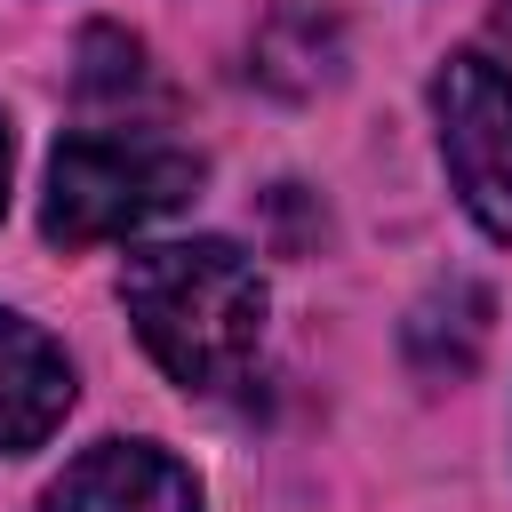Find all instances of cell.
Segmentation results:
<instances>
[{"label":"cell","mask_w":512,"mask_h":512,"mask_svg":"<svg viewBox=\"0 0 512 512\" xmlns=\"http://www.w3.org/2000/svg\"><path fill=\"white\" fill-rule=\"evenodd\" d=\"M120 304L144 352L184 392H232L264 344V280L232 240H160L120 272Z\"/></svg>","instance_id":"obj_1"},{"label":"cell","mask_w":512,"mask_h":512,"mask_svg":"<svg viewBox=\"0 0 512 512\" xmlns=\"http://www.w3.org/2000/svg\"><path fill=\"white\" fill-rule=\"evenodd\" d=\"M192 192H200V152L144 128H80L48 160L40 232L64 248L120 240V232H144L152 216H176Z\"/></svg>","instance_id":"obj_2"},{"label":"cell","mask_w":512,"mask_h":512,"mask_svg":"<svg viewBox=\"0 0 512 512\" xmlns=\"http://www.w3.org/2000/svg\"><path fill=\"white\" fill-rule=\"evenodd\" d=\"M432 120L456 200L480 216L488 240H512V72L496 56H448L432 72Z\"/></svg>","instance_id":"obj_3"},{"label":"cell","mask_w":512,"mask_h":512,"mask_svg":"<svg viewBox=\"0 0 512 512\" xmlns=\"http://www.w3.org/2000/svg\"><path fill=\"white\" fill-rule=\"evenodd\" d=\"M40 512H200V488L152 440H96L88 456L64 464Z\"/></svg>","instance_id":"obj_4"},{"label":"cell","mask_w":512,"mask_h":512,"mask_svg":"<svg viewBox=\"0 0 512 512\" xmlns=\"http://www.w3.org/2000/svg\"><path fill=\"white\" fill-rule=\"evenodd\" d=\"M72 408V360L24 312H0V456L40 448Z\"/></svg>","instance_id":"obj_5"},{"label":"cell","mask_w":512,"mask_h":512,"mask_svg":"<svg viewBox=\"0 0 512 512\" xmlns=\"http://www.w3.org/2000/svg\"><path fill=\"white\" fill-rule=\"evenodd\" d=\"M144 88V48L112 24H96L80 40V96H136Z\"/></svg>","instance_id":"obj_6"},{"label":"cell","mask_w":512,"mask_h":512,"mask_svg":"<svg viewBox=\"0 0 512 512\" xmlns=\"http://www.w3.org/2000/svg\"><path fill=\"white\" fill-rule=\"evenodd\" d=\"M0 208H8V120H0Z\"/></svg>","instance_id":"obj_7"}]
</instances>
